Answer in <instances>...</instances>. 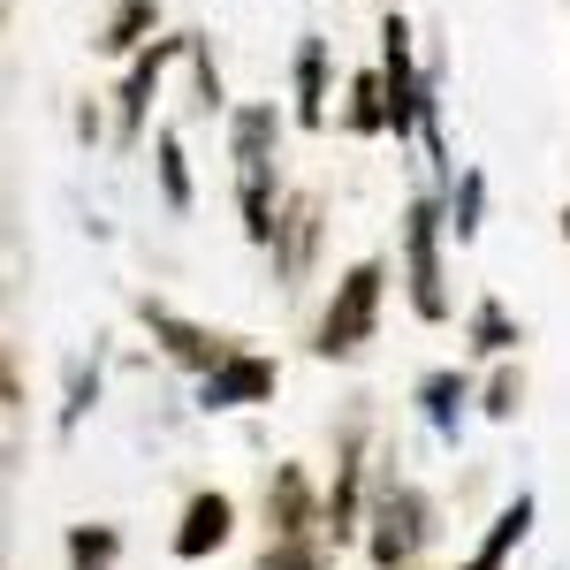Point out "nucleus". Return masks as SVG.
I'll list each match as a JSON object with an SVG mask.
<instances>
[{"label": "nucleus", "mask_w": 570, "mask_h": 570, "mask_svg": "<svg viewBox=\"0 0 570 570\" xmlns=\"http://www.w3.org/2000/svg\"><path fill=\"white\" fill-rule=\"evenodd\" d=\"M153 16H160V0H122L99 46H107V53H137V46H145V31H153Z\"/></svg>", "instance_id": "17"}, {"label": "nucleus", "mask_w": 570, "mask_h": 570, "mask_svg": "<svg viewBox=\"0 0 570 570\" xmlns=\"http://www.w3.org/2000/svg\"><path fill=\"white\" fill-rule=\"evenodd\" d=\"M464 395H472V381H464V373H426V389H419V403H426L434 434H449V441H456V419H464Z\"/></svg>", "instance_id": "12"}, {"label": "nucleus", "mask_w": 570, "mask_h": 570, "mask_svg": "<svg viewBox=\"0 0 570 570\" xmlns=\"http://www.w3.org/2000/svg\"><path fill=\"white\" fill-rule=\"evenodd\" d=\"M274 107H244L236 115V198H244V236L274 252Z\"/></svg>", "instance_id": "1"}, {"label": "nucleus", "mask_w": 570, "mask_h": 570, "mask_svg": "<svg viewBox=\"0 0 570 570\" xmlns=\"http://www.w3.org/2000/svg\"><path fill=\"white\" fill-rule=\"evenodd\" d=\"M357 456H365V441L351 434L343 472H335V494H327V532H335V540H351V532H357Z\"/></svg>", "instance_id": "13"}, {"label": "nucleus", "mask_w": 570, "mask_h": 570, "mask_svg": "<svg viewBox=\"0 0 570 570\" xmlns=\"http://www.w3.org/2000/svg\"><path fill=\"white\" fill-rule=\"evenodd\" d=\"M274 244H282V282H297L305 274V252H312V198L289 206V220L274 228Z\"/></svg>", "instance_id": "16"}, {"label": "nucleus", "mask_w": 570, "mask_h": 570, "mask_svg": "<svg viewBox=\"0 0 570 570\" xmlns=\"http://www.w3.org/2000/svg\"><path fill=\"white\" fill-rule=\"evenodd\" d=\"M145 327H153V335L168 343V357H176V365H190L198 381H206L214 365H228V357H236L220 335H206L198 320H183V312H168V305H145Z\"/></svg>", "instance_id": "5"}, {"label": "nucleus", "mask_w": 570, "mask_h": 570, "mask_svg": "<svg viewBox=\"0 0 570 570\" xmlns=\"http://www.w3.org/2000/svg\"><path fill=\"white\" fill-rule=\"evenodd\" d=\"M190 61H198V99L220 107V69H214V53H206V39H190Z\"/></svg>", "instance_id": "23"}, {"label": "nucleus", "mask_w": 570, "mask_h": 570, "mask_svg": "<svg viewBox=\"0 0 570 570\" xmlns=\"http://www.w3.org/2000/svg\"><path fill=\"white\" fill-rule=\"evenodd\" d=\"M297 122L305 130L327 122V46L320 39H297Z\"/></svg>", "instance_id": "11"}, {"label": "nucleus", "mask_w": 570, "mask_h": 570, "mask_svg": "<svg viewBox=\"0 0 570 570\" xmlns=\"http://www.w3.org/2000/svg\"><path fill=\"white\" fill-rule=\"evenodd\" d=\"M403 274H411V312L419 320H449V289H441V206L411 198L403 214Z\"/></svg>", "instance_id": "4"}, {"label": "nucleus", "mask_w": 570, "mask_h": 570, "mask_svg": "<svg viewBox=\"0 0 570 570\" xmlns=\"http://www.w3.org/2000/svg\"><path fill=\"white\" fill-rule=\"evenodd\" d=\"M434 540V502L411 480H389L373 494V518H365V556L381 570H411V556Z\"/></svg>", "instance_id": "2"}, {"label": "nucleus", "mask_w": 570, "mask_h": 570, "mask_svg": "<svg viewBox=\"0 0 570 570\" xmlns=\"http://www.w3.org/2000/svg\"><path fill=\"white\" fill-rule=\"evenodd\" d=\"M259 570H327V556H320V540H312V532H289V540H266Z\"/></svg>", "instance_id": "18"}, {"label": "nucleus", "mask_w": 570, "mask_h": 570, "mask_svg": "<svg viewBox=\"0 0 570 570\" xmlns=\"http://www.w3.org/2000/svg\"><path fill=\"white\" fill-rule=\"evenodd\" d=\"M160 183H168V206L183 214V206H190V176H183V145L168 130H160Z\"/></svg>", "instance_id": "21"}, {"label": "nucleus", "mask_w": 570, "mask_h": 570, "mask_svg": "<svg viewBox=\"0 0 570 570\" xmlns=\"http://www.w3.org/2000/svg\"><path fill=\"white\" fill-rule=\"evenodd\" d=\"M563 236H570V214H563Z\"/></svg>", "instance_id": "24"}, {"label": "nucleus", "mask_w": 570, "mask_h": 570, "mask_svg": "<svg viewBox=\"0 0 570 570\" xmlns=\"http://www.w3.org/2000/svg\"><path fill=\"white\" fill-rule=\"evenodd\" d=\"M122 556V532L115 525H77L69 532V570H115Z\"/></svg>", "instance_id": "14"}, {"label": "nucleus", "mask_w": 570, "mask_h": 570, "mask_svg": "<svg viewBox=\"0 0 570 570\" xmlns=\"http://www.w3.org/2000/svg\"><path fill=\"white\" fill-rule=\"evenodd\" d=\"M266 525H274V540L327 525V510H312V480L297 472V464H282V472H274V487H266Z\"/></svg>", "instance_id": "8"}, {"label": "nucleus", "mask_w": 570, "mask_h": 570, "mask_svg": "<svg viewBox=\"0 0 570 570\" xmlns=\"http://www.w3.org/2000/svg\"><path fill=\"white\" fill-rule=\"evenodd\" d=\"M525 532H532V494H518V502L487 525V540L472 548V563H456V570H502V563H510V548H518Z\"/></svg>", "instance_id": "10"}, {"label": "nucleus", "mask_w": 570, "mask_h": 570, "mask_svg": "<svg viewBox=\"0 0 570 570\" xmlns=\"http://www.w3.org/2000/svg\"><path fill=\"white\" fill-rule=\"evenodd\" d=\"M228 532H236V502L228 494H190V510L176 525V556L183 563H206L214 548H228Z\"/></svg>", "instance_id": "7"}, {"label": "nucleus", "mask_w": 570, "mask_h": 570, "mask_svg": "<svg viewBox=\"0 0 570 570\" xmlns=\"http://www.w3.org/2000/svg\"><path fill=\"white\" fill-rule=\"evenodd\" d=\"M266 395H274V365L252 357V351H236L228 365H214V373L198 381V403H206V411H236V403H266Z\"/></svg>", "instance_id": "6"}, {"label": "nucleus", "mask_w": 570, "mask_h": 570, "mask_svg": "<svg viewBox=\"0 0 570 570\" xmlns=\"http://www.w3.org/2000/svg\"><path fill=\"white\" fill-rule=\"evenodd\" d=\"M351 130H389V85H381V69H365L351 77Z\"/></svg>", "instance_id": "15"}, {"label": "nucleus", "mask_w": 570, "mask_h": 570, "mask_svg": "<svg viewBox=\"0 0 570 570\" xmlns=\"http://www.w3.org/2000/svg\"><path fill=\"white\" fill-rule=\"evenodd\" d=\"M472 343H480V351H494V357H502L510 343H518V327H510V312L494 305V297H487V305L472 312Z\"/></svg>", "instance_id": "20"}, {"label": "nucleus", "mask_w": 570, "mask_h": 570, "mask_svg": "<svg viewBox=\"0 0 570 570\" xmlns=\"http://www.w3.org/2000/svg\"><path fill=\"white\" fill-rule=\"evenodd\" d=\"M518 373H494V381H487V419H518Z\"/></svg>", "instance_id": "22"}, {"label": "nucleus", "mask_w": 570, "mask_h": 570, "mask_svg": "<svg viewBox=\"0 0 570 570\" xmlns=\"http://www.w3.org/2000/svg\"><path fill=\"white\" fill-rule=\"evenodd\" d=\"M381 289H389V266L381 259H357L343 282H335V305L320 312V357H357L373 343V320H381Z\"/></svg>", "instance_id": "3"}, {"label": "nucleus", "mask_w": 570, "mask_h": 570, "mask_svg": "<svg viewBox=\"0 0 570 570\" xmlns=\"http://www.w3.org/2000/svg\"><path fill=\"white\" fill-rule=\"evenodd\" d=\"M480 206H487V176H480V168H464V176H456V220H449V228H456V244H472V236H480Z\"/></svg>", "instance_id": "19"}, {"label": "nucleus", "mask_w": 570, "mask_h": 570, "mask_svg": "<svg viewBox=\"0 0 570 570\" xmlns=\"http://www.w3.org/2000/svg\"><path fill=\"white\" fill-rule=\"evenodd\" d=\"M176 53H190V39H160L153 53H137V61H130V77H122V137H137V130H145V99H153L160 69H168Z\"/></svg>", "instance_id": "9"}]
</instances>
